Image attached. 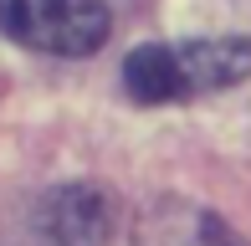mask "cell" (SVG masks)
Returning a JSON list of instances; mask_svg holds the SVG:
<instances>
[{"label":"cell","mask_w":251,"mask_h":246,"mask_svg":"<svg viewBox=\"0 0 251 246\" xmlns=\"http://www.w3.org/2000/svg\"><path fill=\"white\" fill-rule=\"evenodd\" d=\"M251 77V36H200L179 47H139L123 62V87L133 103H179L221 93Z\"/></svg>","instance_id":"cell-1"},{"label":"cell","mask_w":251,"mask_h":246,"mask_svg":"<svg viewBox=\"0 0 251 246\" xmlns=\"http://www.w3.org/2000/svg\"><path fill=\"white\" fill-rule=\"evenodd\" d=\"M0 31L47 57H87L108 36L102 0H0Z\"/></svg>","instance_id":"cell-2"},{"label":"cell","mask_w":251,"mask_h":246,"mask_svg":"<svg viewBox=\"0 0 251 246\" xmlns=\"http://www.w3.org/2000/svg\"><path fill=\"white\" fill-rule=\"evenodd\" d=\"M133 246H246V241L215 210L195 205V200H179V195H164L139 216Z\"/></svg>","instance_id":"cell-3"},{"label":"cell","mask_w":251,"mask_h":246,"mask_svg":"<svg viewBox=\"0 0 251 246\" xmlns=\"http://www.w3.org/2000/svg\"><path fill=\"white\" fill-rule=\"evenodd\" d=\"M41 231H47L51 246H108L113 205L93 185H62L41 205Z\"/></svg>","instance_id":"cell-4"}]
</instances>
